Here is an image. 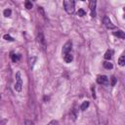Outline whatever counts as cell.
Returning <instances> with one entry per match:
<instances>
[{
	"label": "cell",
	"instance_id": "cell-1",
	"mask_svg": "<svg viewBox=\"0 0 125 125\" xmlns=\"http://www.w3.org/2000/svg\"><path fill=\"white\" fill-rule=\"evenodd\" d=\"M74 5L75 2L72 1V0H65L64 1L65 10L67 11L68 14H73L74 13Z\"/></svg>",
	"mask_w": 125,
	"mask_h": 125
},
{
	"label": "cell",
	"instance_id": "cell-2",
	"mask_svg": "<svg viewBox=\"0 0 125 125\" xmlns=\"http://www.w3.org/2000/svg\"><path fill=\"white\" fill-rule=\"evenodd\" d=\"M15 90L18 92H21L22 88H23V80H22V77H21V72L18 71L16 73V84L14 86Z\"/></svg>",
	"mask_w": 125,
	"mask_h": 125
},
{
	"label": "cell",
	"instance_id": "cell-3",
	"mask_svg": "<svg viewBox=\"0 0 125 125\" xmlns=\"http://www.w3.org/2000/svg\"><path fill=\"white\" fill-rule=\"evenodd\" d=\"M103 24H105V27H106L107 28H109V29H113V28H115V25L113 23H111V21L109 20V17H105L103 19Z\"/></svg>",
	"mask_w": 125,
	"mask_h": 125
},
{
	"label": "cell",
	"instance_id": "cell-4",
	"mask_svg": "<svg viewBox=\"0 0 125 125\" xmlns=\"http://www.w3.org/2000/svg\"><path fill=\"white\" fill-rule=\"evenodd\" d=\"M71 49H72V43L70 41H68L64 45L63 47V54L64 55H67V54H69L71 52Z\"/></svg>",
	"mask_w": 125,
	"mask_h": 125
},
{
	"label": "cell",
	"instance_id": "cell-5",
	"mask_svg": "<svg viewBox=\"0 0 125 125\" xmlns=\"http://www.w3.org/2000/svg\"><path fill=\"white\" fill-rule=\"evenodd\" d=\"M37 40H38V43L42 46V48L44 49L45 48V38H44V35H43V32L41 30L38 31V34H37Z\"/></svg>",
	"mask_w": 125,
	"mask_h": 125
},
{
	"label": "cell",
	"instance_id": "cell-6",
	"mask_svg": "<svg viewBox=\"0 0 125 125\" xmlns=\"http://www.w3.org/2000/svg\"><path fill=\"white\" fill-rule=\"evenodd\" d=\"M97 82L102 85H108L109 84V78L106 75H100L97 78Z\"/></svg>",
	"mask_w": 125,
	"mask_h": 125
},
{
	"label": "cell",
	"instance_id": "cell-7",
	"mask_svg": "<svg viewBox=\"0 0 125 125\" xmlns=\"http://www.w3.org/2000/svg\"><path fill=\"white\" fill-rule=\"evenodd\" d=\"M96 4L97 2L95 1H90V10H91V16L95 18L96 17Z\"/></svg>",
	"mask_w": 125,
	"mask_h": 125
},
{
	"label": "cell",
	"instance_id": "cell-8",
	"mask_svg": "<svg viewBox=\"0 0 125 125\" xmlns=\"http://www.w3.org/2000/svg\"><path fill=\"white\" fill-rule=\"evenodd\" d=\"M64 60H65V63H71L72 60H73V56H72L70 53L69 54H67V55L64 56Z\"/></svg>",
	"mask_w": 125,
	"mask_h": 125
},
{
	"label": "cell",
	"instance_id": "cell-9",
	"mask_svg": "<svg viewBox=\"0 0 125 125\" xmlns=\"http://www.w3.org/2000/svg\"><path fill=\"white\" fill-rule=\"evenodd\" d=\"M113 35L114 36H117V37H119L121 39H124L125 38V34H124V32L122 30H117V31H114L113 32Z\"/></svg>",
	"mask_w": 125,
	"mask_h": 125
},
{
	"label": "cell",
	"instance_id": "cell-10",
	"mask_svg": "<svg viewBox=\"0 0 125 125\" xmlns=\"http://www.w3.org/2000/svg\"><path fill=\"white\" fill-rule=\"evenodd\" d=\"M113 50H108L107 52H106V54H105V59L106 60H110L111 59V57H113Z\"/></svg>",
	"mask_w": 125,
	"mask_h": 125
},
{
	"label": "cell",
	"instance_id": "cell-11",
	"mask_svg": "<svg viewBox=\"0 0 125 125\" xmlns=\"http://www.w3.org/2000/svg\"><path fill=\"white\" fill-rule=\"evenodd\" d=\"M11 59L12 61L14 63H18L20 61V59H21V55H18V54H12L11 55Z\"/></svg>",
	"mask_w": 125,
	"mask_h": 125
},
{
	"label": "cell",
	"instance_id": "cell-12",
	"mask_svg": "<svg viewBox=\"0 0 125 125\" xmlns=\"http://www.w3.org/2000/svg\"><path fill=\"white\" fill-rule=\"evenodd\" d=\"M113 64L109 63V62H104V68L107 69H113Z\"/></svg>",
	"mask_w": 125,
	"mask_h": 125
},
{
	"label": "cell",
	"instance_id": "cell-13",
	"mask_svg": "<svg viewBox=\"0 0 125 125\" xmlns=\"http://www.w3.org/2000/svg\"><path fill=\"white\" fill-rule=\"evenodd\" d=\"M88 107H89V102L88 101H85V102L82 103L80 109H81V110H85L86 109H88Z\"/></svg>",
	"mask_w": 125,
	"mask_h": 125
},
{
	"label": "cell",
	"instance_id": "cell-14",
	"mask_svg": "<svg viewBox=\"0 0 125 125\" xmlns=\"http://www.w3.org/2000/svg\"><path fill=\"white\" fill-rule=\"evenodd\" d=\"M118 63H119V65H121V67H123V65H125V56H121L119 58V60H118Z\"/></svg>",
	"mask_w": 125,
	"mask_h": 125
},
{
	"label": "cell",
	"instance_id": "cell-15",
	"mask_svg": "<svg viewBox=\"0 0 125 125\" xmlns=\"http://www.w3.org/2000/svg\"><path fill=\"white\" fill-rule=\"evenodd\" d=\"M3 14H4V16L5 17H10L11 16V14H12V11L10 10V9H5L4 10V12H3Z\"/></svg>",
	"mask_w": 125,
	"mask_h": 125
},
{
	"label": "cell",
	"instance_id": "cell-16",
	"mask_svg": "<svg viewBox=\"0 0 125 125\" xmlns=\"http://www.w3.org/2000/svg\"><path fill=\"white\" fill-rule=\"evenodd\" d=\"M85 15H86V12H85L83 9H79V10H78V12H77V16L83 17V16H85Z\"/></svg>",
	"mask_w": 125,
	"mask_h": 125
},
{
	"label": "cell",
	"instance_id": "cell-17",
	"mask_svg": "<svg viewBox=\"0 0 125 125\" xmlns=\"http://www.w3.org/2000/svg\"><path fill=\"white\" fill-rule=\"evenodd\" d=\"M3 38L5 39V40H7V41H14V38L11 37V36L8 35V34H5V35L3 36Z\"/></svg>",
	"mask_w": 125,
	"mask_h": 125
},
{
	"label": "cell",
	"instance_id": "cell-18",
	"mask_svg": "<svg viewBox=\"0 0 125 125\" xmlns=\"http://www.w3.org/2000/svg\"><path fill=\"white\" fill-rule=\"evenodd\" d=\"M24 5H25V8H27V9H28V10L32 8V3H31L30 1H25Z\"/></svg>",
	"mask_w": 125,
	"mask_h": 125
},
{
	"label": "cell",
	"instance_id": "cell-19",
	"mask_svg": "<svg viewBox=\"0 0 125 125\" xmlns=\"http://www.w3.org/2000/svg\"><path fill=\"white\" fill-rule=\"evenodd\" d=\"M110 79H111V86H114V85H115V83H116V78L114 77V76H113V77H111L110 78Z\"/></svg>",
	"mask_w": 125,
	"mask_h": 125
},
{
	"label": "cell",
	"instance_id": "cell-20",
	"mask_svg": "<svg viewBox=\"0 0 125 125\" xmlns=\"http://www.w3.org/2000/svg\"><path fill=\"white\" fill-rule=\"evenodd\" d=\"M38 12L40 13V14L43 16V17H45V14H44V10H43V8L42 7H38Z\"/></svg>",
	"mask_w": 125,
	"mask_h": 125
},
{
	"label": "cell",
	"instance_id": "cell-21",
	"mask_svg": "<svg viewBox=\"0 0 125 125\" xmlns=\"http://www.w3.org/2000/svg\"><path fill=\"white\" fill-rule=\"evenodd\" d=\"M25 125H34L33 122H31L29 120H25Z\"/></svg>",
	"mask_w": 125,
	"mask_h": 125
},
{
	"label": "cell",
	"instance_id": "cell-22",
	"mask_svg": "<svg viewBox=\"0 0 125 125\" xmlns=\"http://www.w3.org/2000/svg\"><path fill=\"white\" fill-rule=\"evenodd\" d=\"M92 93H93V94H92V96H93V98L95 99V98H96V95H95V88H92Z\"/></svg>",
	"mask_w": 125,
	"mask_h": 125
},
{
	"label": "cell",
	"instance_id": "cell-23",
	"mask_svg": "<svg viewBox=\"0 0 125 125\" xmlns=\"http://www.w3.org/2000/svg\"><path fill=\"white\" fill-rule=\"evenodd\" d=\"M0 98H1V97H0Z\"/></svg>",
	"mask_w": 125,
	"mask_h": 125
}]
</instances>
